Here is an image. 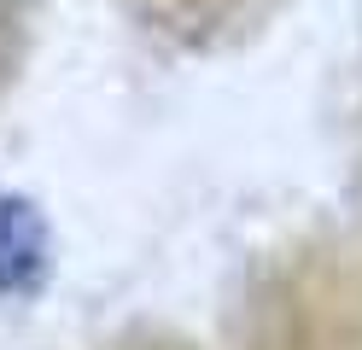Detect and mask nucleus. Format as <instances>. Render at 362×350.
Here are the masks:
<instances>
[{
	"label": "nucleus",
	"mask_w": 362,
	"mask_h": 350,
	"mask_svg": "<svg viewBox=\"0 0 362 350\" xmlns=\"http://www.w3.org/2000/svg\"><path fill=\"white\" fill-rule=\"evenodd\" d=\"M53 216L35 193L0 187V303H35L53 280Z\"/></svg>",
	"instance_id": "f257e3e1"
},
{
	"label": "nucleus",
	"mask_w": 362,
	"mask_h": 350,
	"mask_svg": "<svg viewBox=\"0 0 362 350\" xmlns=\"http://www.w3.org/2000/svg\"><path fill=\"white\" fill-rule=\"evenodd\" d=\"M18 6H24V0H0V30H6V23L18 18Z\"/></svg>",
	"instance_id": "f03ea898"
}]
</instances>
